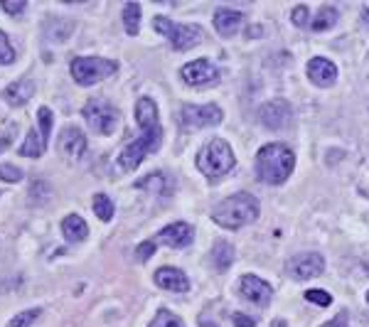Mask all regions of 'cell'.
Here are the masks:
<instances>
[{
	"mask_svg": "<svg viewBox=\"0 0 369 327\" xmlns=\"http://www.w3.org/2000/svg\"><path fill=\"white\" fill-rule=\"evenodd\" d=\"M136 119L138 126H141V136L133 143H128L119 155V165L123 170H136L143 163V158L155 153L160 148V143H163V128H160L158 106H155L153 99H146V96L138 99Z\"/></svg>",
	"mask_w": 369,
	"mask_h": 327,
	"instance_id": "cell-1",
	"label": "cell"
},
{
	"mask_svg": "<svg viewBox=\"0 0 369 327\" xmlns=\"http://www.w3.org/2000/svg\"><path fill=\"white\" fill-rule=\"evenodd\" d=\"M293 168H296V158H293L291 148L283 143L264 146L256 155V175L266 185H283L291 178Z\"/></svg>",
	"mask_w": 369,
	"mask_h": 327,
	"instance_id": "cell-2",
	"label": "cell"
},
{
	"mask_svg": "<svg viewBox=\"0 0 369 327\" xmlns=\"http://www.w3.org/2000/svg\"><path fill=\"white\" fill-rule=\"evenodd\" d=\"M256 217H259V200L246 192L227 197L212 209V219L224 229H242Z\"/></svg>",
	"mask_w": 369,
	"mask_h": 327,
	"instance_id": "cell-3",
	"label": "cell"
},
{
	"mask_svg": "<svg viewBox=\"0 0 369 327\" xmlns=\"http://www.w3.org/2000/svg\"><path fill=\"white\" fill-rule=\"evenodd\" d=\"M197 168L207 175V178H224L229 170L234 168V153L227 141L222 138H212L205 148L197 153Z\"/></svg>",
	"mask_w": 369,
	"mask_h": 327,
	"instance_id": "cell-4",
	"label": "cell"
},
{
	"mask_svg": "<svg viewBox=\"0 0 369 327\" xmlns=\"http://www.w3.org/2000/svg\"><path fill=\"white\" fill-rule=\"evenodd\" d=\"M153 28L158 30L160 35L168 37L170 45L180 52L190 50V47H197L202 40H205V32H202L200 25H178V23H173V20L163 18V15L153 18Z\"/></svg>",
	"mask_w": 369,
	"mask_h": 327,
	"instance_id": "cell-5",
	"label": "cell"
},
{
	"mask_svg": "<svg viewBox=\"0 0 369 327\" xmlns=\"http://www.w3.org/2000/svg\"><path fill=\"white\" fill-rule=\"evenodd\" d=\"M116 69H119V64L114 60H104V57H77V60H72L69 72H72L74 82L79 87H92V84L101 82V79L111 77Z\"/></svg>",
	"mask_w": 369,
	"mask_h": 327,
	"instance_id": "cell-6",
	"label": "cell"
},
{
	"mask_svg": "<svg viewBox=\"0 0 369 327\" xmlns=\"http://www.w3.org/2000/svg\"><path fill=\"white\" fill-rule=\"evenodd\" d=\"M82 114L89 126H92V131L99 133V136H111L119 128V111L106 99H92L84 106Z\"/></svg>",
	"mask_w": 369,
	"mask_h": 327,
	"instance_id": "cell-7",
	"label": "cell"
},
{
	"mask_svg": "<svg viewBox=\"0 0 369 327\" xmlns=\"http://www.w3.org/2000/svg\"><path fill=\"white\" fill-rule=\"evenodd\" d=\"M222 109L215 104H205V106H195L187 104L180 111V123L185 128H207V126H219L222 123Z\"/></svg>",
	"mask_w": 369,
	"mask_h": 327,
	"instance_id": "cell-8",
	"label": "cell"
},
{
	"mask_svg": "<svg viewBox=\"0 0 369 327\" xmlns=\"http://www.w3.org/2000/svg\"><path fill=\"white\" fill-rule=\"evenodd\" d=\"M293 119V109L291 104H288L286 99H274L269 101V104L261 106L259 111V121L264 128H271V131H281V128H286L288 123Z\"/></svg>",
	"mask_w": 369,
	"mask_h": 327,
	"instance_id": "cell-9",
	"label": "cell"
},
{
	"mask_svg": "<svg viewBox=\"0 0 369 327\" xmlns=\"http://www.w3.org/2000/svg\"><path fill=\"white\" fill-rule=\"evenodd\" d=\"M286 268L296 281H308V278H318L325 271V259L320 254H298L288 261Z\"/></svg>",
	"mask_w": 369,
	"mask_h": 327,
	"instance_id": "cell-10",
	"label": "cell"
},
{
	"mask_svg": "<svg viewBox=\"0 0 369 327\" xmlns=\"http://www.w3.org/2000/svg\"><path fill=\"white\" fill-rule=\"evenodd\" d=\"M180 74H183L185 84H190V87H210V84H217L219 79V69L210 60H195L185 64Z\"/></svg>",
	"mask_w": 369,
	"mask_h": 327,
	"instance_id": "cell-11",
	"label": "cell"
},
{
	"mask_svg": "<svg viewBox=\"0 0 369 327\" xmlns=\"http://www.w3.org/2000/svg\"><path fill=\"white\" fill-rule=\"evenodd\" d=\"M239 293H242L244 300H249L254 305H269L271 296H274L271 286L266 281H261L259 276H244L239 281Z\"/></svg>",
	"mask_w": 369,
	"mask_h": 327,
	"instance_id": "cell-12",
	"label": "cell"
},
{
	"mask_svg": "<svg viewBox=\"0 0 369 327\" xmlns=\"http://www.w3.org/2000/svg\"><path fill=\"white\" fill-rule=\"evenodd\" d=\"M308 77L315 87L328 89V87H333L335 79H338V67H335L330 60H325V57H315V60H310V64H308Z\"/></svg>",
	"mask_w": 369,
	"mask_h": 327,
	"instance_id": "cell-13",
	"label": "cell"
},
{
	"mask_svg": "<svg viewBox=\"0 0 369 327\" xmlns=\"http://www.w3.org/2000/svg\"><path fill=\"white\" fill-rule=\"evenodd\" d=\"M158 241L170 246V249H185V246L192 244V227L185 222H175L158 234Z\"/></svg>",
	"mask_w": 369,
	"mask_h": 327,
	"instance_id": "cell-14",
	"label": "cell"
},
{
	"mask_svg": "<svg viewBox=\"0 0 369 327\" xmlns=\"http://www.w3.org/2000/svg\"><path fill=\"white\" fill-rule=\"evenodd\" d=\"M155 283L165 291H173V293H187L190 291V281L180 268H170V266H163L158 268L155 273Z\"/></svg>",
	"mask_w": 369,
	"mask_h": 327,
	"instance_id": "cell-15",
	"label": "cell"
},
{
	"mask_svg": "<svg viewBox=\"0 0 369 327\" xmlns=\"http://www.w3.org/2000/svg\"><path fill=\"white\" fill-rule=\"evenodd\" d=\"M244 23V15L232 8H219L215 13V28L222 37H234Z\"/></svg>",
	"mask_w": 369,
	"mask_h": 327,
	"instance_id": "cell-16",
	"label": "cell"
},
{
	"mask_svg": "<svg viewBox=\"0 0 369 327\" xmlns=\"http://www.w3.org/2000/svg\"><path fill=\"white\" fill-rule=\"evenodd\" d=\"M60 148L69 158H82L84 150H87V138H84V133L77 126H67L60 136Z\"/></svg>",
	"mask_w": 369,
	"mask_h": 327,
	"instance_id": "cell-17",
	"label": "cell"
},
{
	"mask_svg": "<svg viewBox=\"0 0 369 327\" xmlns=\"http://www.w3.org/2000/svg\"><path fill=\"white\" fill-rule=\"evenodd\" d=\"M32 94H35V82L28 77L18 79V82H13L8 89H5V99H8V104H13V106H25L32 99Z\"/></svg>",
	"mask_w": 369,
	"mask_h": 327,
	"instance_id": "cell-18",
	"label": "cell"
},
{
	"mask_svg": "<svg viewBox=\"0 0 369 327\" xmlns=\"http://www.w3.org/2000/svg\"><path fill=\"white\" fill-rule=\"evenodd\" d=\"M62 234H64V239L67 241L79 244V241L87 239L89 227H87V222L79 217V214H69V217H64V222H62Z\"/></svg>",
	"mask_w": 369,
	"mask_h": 327,
	"instance_id": "cell-19",
	"label": "cell"
},
{
	"mask_svg": "<svg viewBox=\"0 0 369 327\" xmlns=\"http://www.w3.org/2000/svg\"><path fill=\"white\" fill-rule=\"evenodd\" d=\"M45 150H47V136L42 133V128H40V133L32 128L28 133V138H25L23 148H20V155H25V158H40Z\"/></svg>",
	"mask_w": 369,
	"mask_h": 327,
	"instance_id": "cell-20",
	"label": "cell"
},
{
	"mask_svg": "<svg viewBox=\"0 0 369 327\" xmlns=\"http://www.w3.org/2000/svg\"><path fill=\"white\" fill-rule=\"evenodd\" d=\"M123 28L131 37L138 35V30H141V5L138 3H128L123 8Z\"/></svg>",
	"mask_w": 369,
	"mask_h": 327,
	"instance_id": "cell-21",
	"label": "cell"
},
{
	"mask_svg": "<svg viewBox=\"0 0 369 327\" xmlns=\"http://www.w3.org/2000/svg\"><path fill=\"white\" fill-rule=\"evenodd\" d=\"M335 23H338V10L330 8V5H323L318 13V18H315V23L310 25L315 32H323V30H330L335 28Z\"/></svg>",
	"mask_w": 369,
	"mask_h": 327,
	"instance_id": "cell-22",
	"label": "cell"
},
{
	"mask_svg": "<svg viewBox=\"0 0 369 327\" xmlns=\"http://www.w3.org/2000/svg\"><path fill=\"white\" fill-rule=\"evenodd\" d=\"M92 209H94V214L101 219V222H111V219H114V202H111L106 195H101V192L99 195H94Z\"/></svg>",
	"mask_w": 369,
	"mask_h": 327,
	"instance_id": "cell-23",
	"label": "cell"
},
{
	"mask_svg": "<svg viewBox=\"0 0 369 327\" xmlns=\"http://www.w3.org/2000/svg\"><path fill=\"white\" fill-rule=\"evenodd\" d=\"M232 259H234V249L227 244V241H219V244H215V249H212V261H215V266L219 268V271L229 268Z\"/></svg>",
	"mask_w": 369,
	"mask_h": 327,
	"instance_id": "cell-24",
	"label": "cell"
},
{
	"mask_svg": "<svg viewBox=\"0 0 369 327\" xmlns=\"http://www.w3.org/2000/svg\"><path fill=\"white\" fill-rule=\"evenodd\" d=\"M15 136H18V123L0 116V153L13 143Z\"/></svg>",
	"mask_w": 369,
	"mask_h": 327,
	"instance_id": "cell-25",
	"label": "cell"
},
{
	"mask_svg": "<svg viewBox=\"0 0 369 327\" xmlns=\"http://www.w3.org/2000/svg\"><path fill=\"white\" fill-rule=\"evenodd\" d=\"M148 327H185V325H183V320H180L178 315L170 313V310H160Z\"/></svg>",
	"mask_w": 369,
	"mask_h": 327,
	"instance_id": "cell-26",
	"label": "cell"
},
{
	"mask_svg": "<svg viewBox=\"0 0 369 327\" xmlns=\"http://www.w3.org/2000/svg\"><path fill=\"white\" fill-rule=\"evenodd\" d=\"M40 313H42L40 308H35V310H25V313L15 315V318L8 323V327H30L37 318H40Z\"/></svg>",
	"mask_w": 369,
	"mask_h": 327,
	"instance_id": "cell-27",
	"label": "cell"
},
{
	"mask_svg": "<svg viewBox=\"0 0 369 327\" xmlns=\"http://www.w3.org/2000/svg\"><path fill=\"white\" fill-rule=\"evenodd\" d=\"M15 62V47L10 45L8 35L0 32V64H13Z\"/></svg>",
	"mask_w": 369,
	"mask_h": 327,
	"instance_id": "cell-28",
	"label": "cell"
},
{
	"mask_svg": "<svg viewBox=\"0 0 369 327\" xmlns=\"http://www.w3.org/2000/svg\"><path fill=\"white\" fill-rule=\"evenodd\" d=\"M0 180L3 182H20L23 180V170L15 165H0Z\"/></svg>",
	"mask_w": 369,
	"mask_h": 327,
	"instance_id": "cell-29",
	"label": "cell"
},
{
	"mask_svg": "<svg viewBox=\"0 0 369 327\" xmlns=\"http://www.w3.org/2000/svg\"><path fill=\"white\" fill-rule=\"evenodd\" d=\"M306 300H308V303L320 305V308H325V305L333 303V296H330V293H325V291H308L306 293Z\"/></svg>",
	"mask_w": 369,
	"mask_h": 327,
	"instance_id": "cell-30",
	"label": "cell"
},
{
	"mask_svg": "<svg viewBox=\"0 0 369 327\" xmlns=\"http://www.w3.org/2000/svg\"><path fill=\"white\" fill-rule=\"evenodd\" d=\"M291 20H293V25H298V28H308L310 15H308V8H306V5H298V8L291 13Z\"/></svg>",
	"mask_w": 369,
	"mask_h": 327,
	"instance_id": "cell-31",
	"label": "cell"
},
{
	"mask_svg": "<svg viewBox=\"0 0 369 327\" xmlns=\"http://www.w3.org/2000/svg\"><path fill=\"white\" fill-rule=\"evenodd\" d=\"M155 254V241L151 239V241H143L141 246H138L136 249V256H138V261H148L151 259V256Z\"/></svg>",
	"mask_w": 369,
	"mask_h": 327,
	"instance_id": "cell-32",
	"label": "cell"
},
{
	"mask_svg": "<svg viewBox=\"0 0 369 327\" xmlns=\"http://www.w3.org/2000/svg\"><path fill=\"white\" fill-rule=\"evenodd\" d=\"M25 8H28V3H25V0H18V3H10V0H5V3H3V10H5V13H10V15H20Z\"/></svg>",
	"mask_w": 369,
	"mask_h": 327,
	"instance_id": "cell-33",
	"label": "cell"
},
{
	"mask_svg": "<svg viewBox=\"0 0 369 327\" xmlns=\"http://www.w3.org/2000/svg\"><path fill=\"white\" fill-rule=\"evenodd\" d=\"M234 323H237V327H254V325H256V320L246 318L244 313H237V315H234Z\"/></svg>",
	"mask_w": 369,
	"mask_h": 327,
	"instance_id": "cell-34",
	"label": "cell"
},
{
	"mask_svg": "<svg viewBox=\"0 0 369 327\" xmlns=\"http://www.w3.org/2000/svg\"><path fill=\"white\" fill-rule=\"evenodd\" d=\"M323 327H347V315H345V313H340L338 318L330 320V323H328V325H323Z\"/></svg>",
	"mask_w": 369,
	"mask_h": 327,
	"instance_id": "cell-35",
	"label": "cell"
},
{
	"mask_svg": "<svg viewBox=\"0 0 369 327\" xmlns=\"http://www.w3.org/2000/svg\"><path fill=\"white\" fill-rule=\"evenodd\" d=\"M274 327H286V323H274Z\"/></svg>",
	"mask_w": 369,
	"mask_h": 327,
	"instance_id": "cell-36",
	"label": "cell"
},
{
	"mask_svg": "<svg viewBox=\"0 0 369 327\" xmlns=\"http://www.w3.org/2000/svg\"><path fill=\"white\" fill-rule=\"evenodd\" d=\"M367 303H369V293H367Z\"/></svg>",
	"mask_w": 369,
	"mask_h": 327,
	"instance_id": "cell-37",
	"label": "cell"
}]
</instances>
